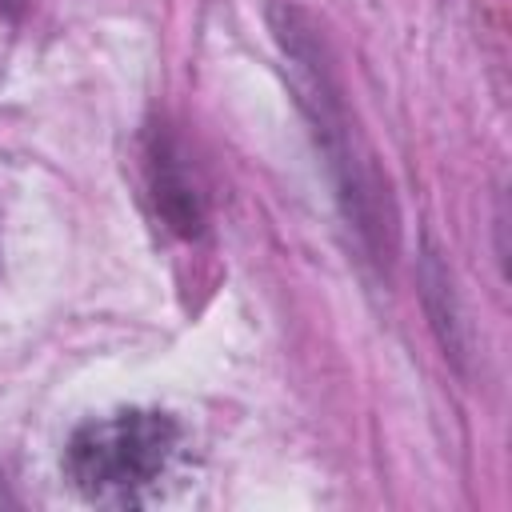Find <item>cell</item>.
Listing matches in <instances>:
<instances>
[{"instance_id": "obj_1", "label": "cell", "mask_w": 512, "mask_h": 512, "mask_svg": "<svg viewBox=\"0 0 512 512\" xmlns=\"http://www.w3.org/2000/svg\"><path fill=\"white\" fill-rule=\"evenodd\" d=\"M180 452V424L156 408H124L80 424L64 444V476L100 508H140L160 496Z\"/></svg>"}]
</instances>
